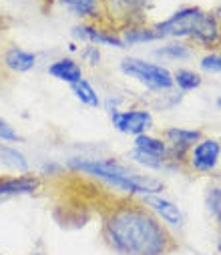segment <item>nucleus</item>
Listing matches in <instances>:
<instances>
[{
    "mask_svg": "<svg viewBox=\"0 0 221 255\" xmlns=\"http://www.w3.org/2000/svg\"><path fill=\"white\" fill-rule=\"evenodd\" d=\"M107 237L127 255H163L169 235L163 225L143 207H119L107 219Z\"/></svg>",
    "mask_w": 221,
    "mask_h": 255,
    "instance_id": "nucleus-1",
    "label": "nucleus"
},
{
    "mask_svg": "<svg viewBox=\"0 0 221 255\" xmlns=\"http://www.w3.org/2000/svg\"><path fill=\"white\" fill-rule=\"evenodd\" d=\"M159 36H193L203 44H213L219 38V22L213 14L199 8H183L169 20L155 26Z\"/></svg>",
    "mask_w": 221,
    "mask_h": 255,
    "instance_id": "nucleus-2",
    "label": "nucleus"
},
{
    "mask_svg": "<svg viewBox=\"0 0 221 255\" xmlns=\"http://www.w3.org/2000/svg\"><path fill=\"white\" fill-rule=\"evenodd\" d=\"M72 167L89 175H95L99 179H105L107 183L119 189L133 191V193H155V191H161L163 187L157 179L137 175L127 167L119 165L117 161H72Z\"/></svg>",
    "mask_w": 221,
    "mask_h": 255,
    "instance_id": "nucleus-3",
    "label": "nucleus"
},
{
    "mask_svg": "<svg viewBox=\"0 0 221 255\" xmlns=\"http://www.w3.org/2000/svg\"><path fill=\"white\" fill-rule=\"evenodd\" d=\"M121 71L125 75H129L131 79H137L139 83L151 87V89H157V91L173 87V75L167 69L139 60V58H125L121 62Z\"/></svg>",
    "mask_w": 221,
    "mask_h": 255,
    "instance_id": "nucleus-4",
    "label": "nucleus"
},
{
    "mask_svg": "<svg viewBox=\"0 0 221 255\" xmlns=\"http://www.w3.org/2000/svg\"><path fill=\"white\" fill-rule=\"evenodd\" d=\"M151 123H153V119L147 111H125V113L115 111L113 113V125L121 133L143 135V131L149 129Z\"/></svg>",
    "mask_w": 221,
    "mask_h": 255,
    "instance_id": "nucleus-5",
    "label": "nucleus"
},
{
    "mask_svg": "<svg viewBox=\"0 0 221 255\" xmlns=\"http://www.w3.org/2000/svg\"><path fill=\"white\" fill-rule=\"evenodd\" d=\"M217 161H219V145L213 139H205L197 143L191 151V165L201 173L213 171Z\"/></svg>",
    "mask_w": 221,
    "mask_h": 255,
    "instance_id": "nucleus-6",
    "label": "nucleus"
},
{
    "mask_svg": "<svg viewBox=\"0 0 221 255\" xmlns=\"http://www.w3.org/2000/svg\"><path fill=\"white\" fill-rule=\"evenodd\" d=\"M40 187V181L36 177H4L0 179V201L16 197V195H28Z\"/></svg>",
    "mask_w": 221,
    "mask_h": 255,
    "instance_id": "nucleus-7",
    "label": "nucleus"
},
{
    "mask_svg": "<svg viewBox=\"0 0 221 255\" xmlns=\"http://www.w3.org/2000/svg\"><path fill=\"white\" fill-rule=\"evenodd\" d=\"M48 75H52V77L58 79V81L70 83V85L83 81V71H81V67L77 65L75 60H70V58H62V60L52 62V65L48 67Z\"/></svg>",
    "mask_w": 221,
    "mask_h": 255,
    "instance_id": "nucleus-8",
    "label": "nucleus"
},
{
    "mask_svg": "<svg viewBox=\"0 0 221 255\" xmlns=\"http://www.w3.org/2000/svg\"><path fill=\"white\" fill-rule=\"evenodd\" d=\"M145 203H147V207H151L159 217H163L169 225L179 227L183 223V215H181L179 207H175L171 201L161 199V197H145Z\"/></svg>",
    "mask_w": 221,
    "mask_h": 255,
    "instance_id": "nucleus-9",
    "label": "nucleus"
},
{
    "mask_svg": "<svg viewBox=\"0 0 221 255\" xmlns=\"http://www.w3.org/2000/svg\"><path fill=\"white\" fill-rule=\"evenodd\" d=\"M4 62L6 67L16 71V73H26L36 65V56L32 52H26L22 48H10L4 54Z\"/></svg>",
    "mask_w": 221,
    "mask_h": 255,
    "instance_id": "nucleus-10",
    "label": "nucleus"
},
{
    "mask_svg": "<svg viewBox=\"0 0 221 255\" xmlns=\"http://www.w3.org/2000/svg\"><path fill=\"white\" fill-rule=\"evenodd\" d=\"M135 149L141 151V153H147V155H153V157H163L167 147L163 141L159 139H153V137H147V135H137L135 139Z\"/></svg>",
    "mask_w": 221,
    "mask_h": 255,
    "instance_id": "nucleus-11",
    "label": "nucleus"
},
{
    "mask_svg": "<svg viewBox=\"0 0 221 255\" xmlns=\"http://www.w3.org/2000/svg\"><path fill=\"white\" fill-rule=\"evenodd\" d=\"M75 30H77V34L87 36L89 40L99 42V44H107V46H123V44H125V42L119 40L117 36H111V34L101 32V30H95V28H91V26H79V28H75Z\"/></svg>",
    "mask_w": 221,
    "mask_h": 255,
    "instance_id": "nucleus-12",
    "label": "nucleus"
},
{
    "mask_svg": "<svg viewBox=\"0 0 221 255\" xmlns=\"http://www.w3.org/2000/svg\"><path fill=\"white\" fill-rule=\"evenodd\" d=\"M0 163L10 167V169H18V171H26L28 169V163L24 159L22 153L10 149V147H2L0 145Z\"/></svg>",
    "mask_w": 221,
    "mask_h": 255,
    "instance_id": "nucleus-13",
    "label": "nucleus"
},
{
    "mask_svg": "<svg viewBox=\"0 0 221 255\" xmlns=\"http://www.w3.org/2000/svg\"><path fill=\"white\" fill-rule=\"evenodd\" d=\"M72 93L77 95L79 101H83V105L99 107V95L95 93V89H93L87 81H79V83L72 85Z\"/></svg>",
    "mask_w": 221,
    "mask_h": 255,
    "instance_id": "nucleus-14",
    "label": "nucleus"
},
{
    "mask_svg": "<svg viewBox=\"0 0 221 255\" xmlns=\"http://www.w3.org/2000/svg\"><path fill=\"white\" fill-rule=\"evenodd\" d=\"M64 6H68L77 16H89L97 10L99 0H60Z\"/></svg>",
    "mask_w": 221,
    "mask_h": 255,
    "instance_id": "nucleus-15",
    "label": "nucleus"
},
{
    "mask_svg": "<svg viewBox=\"0 0 221 255\" xmlns=\"http://www.w3.org/2000/svg\"><path fill=\"white\" fill-rule=\"evenodd\" d=\"M167 139L175 145V147H187L191 143H195L199 139V131H185V129H169L167 131Z\"/></svg>",
    "mask_w": 221,
    "mask_h": 255,
    "instance_id": "nucleus-16",
    "label": "nucleus"
},
{
    "mask_svg": "<svg viewBox=\"0 0 221 255\" xmlns=\"http://www.w3.org/2000/svg\"><path fill=\"white\" fill-rule=\"evenodd\" d=\"M173 83H177L183 91H191L201 85V79H199V75H195L191 71H177L173 77Z\"/></svg>",
    "mask_w": 221,
    "mask_h": 255,
    "instance_id": "nucleus-17",
    "label": "nucleus"
},
{
    "mask_svg": "<svg viewBox=\"0 0 221 255\" xmlns=\"http://www.w3.org/2000/svg\"><path fill=\"white\" fill-rule=\"evenodd\" d=\"M155 38H157V34L153 30L141 28V30H127L123 42H145V40H155Z\"/></svg>",
    "mask_w": 221,
    "mask_h": 255,
    "instance_id": "nucleus-18",
    "label": "nucleus"
},
{
    "mask_svg": "<svg viewBox=\"0 0 221 255\" xmlns=\"http://www.w3.org/2000/svg\"><path fill=\"white\" fill-rule=\"evenodd\" d=\"M111 4L117 6L121 14H131V12L139 10V8L145 4V0H113Z\"/></svg>",
    "mask_w": 221,
    "mask_h": 255,
    "instance_id": "nucleus-19",
    "label": "nucleus"
},
{
    "mask_svg": "<svg viewBox=\"0 0 221 255\" xmlns=\"http://www.w3.org/2000/svg\"><path fill=\"white\" fill-rule=\"evenodd\" d=\"M201 69L209 73H221V54H209L201 60Z\"/></svg>",
    "mask_w": 221,
    "mask_h": 255,
    "instance_id": "nucleus-20",
    "label": "nucleus"
},
{
    "mask_svg": "<svg viewBox=\"0 0 221 255\" xmlns=\"http://www.w3.org/2000/svg\"><path fill=\"white\" fill-rule=\"evenodd\" d=\"M159 54L173 56V58H187V56H189V50H187V46H183V44H169V46L161 48Z\"/></svg>",
    "mask_w": 221,
    "mask_h": 255,
    "instance_id": "nucleus-21",
    "label": "nucleus"
},
{
    "mask_svg": "<svg viewBox=\"0 0 221 255\" xmlns=\"http://www.w3.org/2000/svg\"><path fill=\"white\" fill-rule=\"evenodd\" d=\"M133 159L139 161V163H143V165H147V167H161L163 165V159L153 157V155H147V153H141L137 149L133 151Z\"/></svg>",
    "mask_w": 221,
    "mask_h": 255,
    "instance_id": "nucleus-22",
    "label": "nucleus"
},
{
    "mask_svg": "<svg viewBox=\"0 0 221 255\" xmlns=\"http://www.w3.org/2000/svg\"><path fill=\"white\" fill-rule=\"evenodd\" d=\"M209 209L221 221V189H211V193H209Z\"/></svg>",
    "mask_w": 221,
    "mask_h": 255,
    "instance_id": "nucleus-23",
    "label": "nucleus"
},
{
    "mask_svg": "<svg viewBox=\"0 0 221 255\" xmlns=\"http://www.w3.org/2000/svg\"><path fill=\"white\" fill-rule=\"evenodd\" d=\"M0 139H4V141H18V135L12 131V127L0 119Z\"/></svg>",
    "mask_w": 221,
    "mask_h": 255,
    "instance_id": "nucleus-24",
    "label": "nucleus"
},
{
    "mask_svg": "<svg viewBox=\"0 0 221 255\" xmlns=\"http://www.w3.org/2000/svg\"><path fill=\"white\" fill-rule=\"evenodd\" d=\"M217 16L221 18V4H219V8H217Z\"/></svg>",
    "mask_w": 221,
    "mask_h": 255,
    "instance_id": "nucleus-25",
    "label": "nucleus"
},
{
    "mask_svg": "<svg viewBox=\"0 0 221 255\" xmlns=\"http://www.w3.org/2000/svg\"><path fill=\"white\" fill-rule=\"evenodd\" d=\"M217 107H219V109H221V97H219V99H217Z\"/></svg>",
    "mask_w": 221,
    "mask_h": 255,
    "instance_id": "nucleus-26",
    "label": "nucleus"
},
{
    "mask_svg": "<svg viewBox=\"0 0 221 255\" xmlns=\"http://www.w3.org/2000/svg\"><path fill=\"white\" fill-rule=\"evenodd\" d=\"M36 255H42V253H36Z\"/></svg>",
    "mask_w": 221,
    "mask_h": 255,
    "instance_id": "nucleus-27",
    "label": "nucleus"
}]
</instances>
